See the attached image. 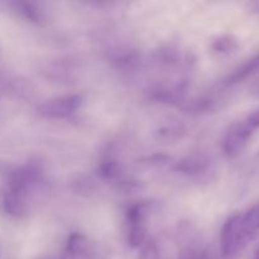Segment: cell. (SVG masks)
Here are the masks:
<instances>
[{
    "mask_svg": "<svg viewBox=\"0 0 259 259\" xmlns=\"http://www.w3.org/2000/svg\"><path fill=\"white\" fill-rule=\"evenodd\" d=\"M247 245L240 229V214L233 215L224 223L220 233V258L238 259Z\"/></svg>",
    "mask_w": 259,
    "mask_h": 259,
    "instance_id": "1",
    "label": "cell"
},
{
    "mask_svg": "<svg viewBox=\"0 0 259 259\" xmlns=\"http://www.w3.org/2000/svg\"><path fill=\"white\" fill-rule=\"evenodd\" d=\"M82 105L80 95H66L50 99L38 106V114L48 119H63L75 114Z\"/></svg>",
    "mask_w": 259,
    "mask_h": 259,
    "instance_id": "2",
    "label": "cell"
},
{
    "mask_svg": "<svg viewBox=\"0 0 259 259\" xmlns=\"http://www.w3.org/2000/svg\"><path fill=\"white\" fill-rule=\"evenodd\" d=\"M254 129L247 121H239L230 126L223 139V151L229 158L239 156L243 149L248 146Z\"/></svg>",
    "mask_w": 259,
    "mask_h": 259,
    "instance_id": "3",
    "label": "cell"
},
{
    "mask_svg": "<svg viewBox=\"0 0 259 259\" xmlns=\"http://www.w3.org/2000/svg\"><path fill=\"white\" fill-rule=\"evenodd\" d=\"M257 73H259V53L252 56L247 61L240 63L238 67H235L233 72L229 73L228 77L225 78V85H235V83L242 82Z\"/></svg>",
    "mask_w": 259,
    "mask_h": 259,
    "instance_id": "4",
    "label": "cell"
},
{
    "mask_svg": "<svg viewBox=\"0 0 259 259\" xmlns=\"http://www.w3.org/2000/svg\"><path fill=\"white\" fill-rule=\"evenodd\" d=\"M88 238L81 233H72L66 242L63 253L58 259H82L88 252Z\"/></svg>",
    "mask_w": 259,
    "mask_h": 259,
    "instance_id": "5",
    "label": "cell"
},
{
    "mask_svg": "<svg viewBox=\"0 0 259 259\" xmlns=\"http://www.w3.org/2000/svg\"><path fill=\"white\" fill-rule=\"evenodd\" d=\"M240 229L248 244L259 234V205H254L247 212L240 214Z\"/></svg>",
    "mask_w": 259,
    "mask_h": 259,
    "instance_id": "6",
    "label": "cell"
},
{
    "mask_svg": "<svg viewBox=\"0 0 259 259\" xmlns=\"http://www.w3.org/2000/svg\"><path fill=\"white\" fill-rule=\"evenodd\" d=\"M210 166V161L204 154H192L181 159L176 164V169L179 172L186 175H200L206 171Z\"/></svg>",
    "mask_w": 259,
    "mask_h": 259,
    "instance_id": "7",
    "label": "cell"
},
{
    "mask_svg": "<svg viewBox=\"0 0 259 259\" xmlns=\"http://www.w3.org/2000/svg\"><path fill=\"white\" fill-rule=\"evenodd\" d=\"M126 240L132 248H139L147 242V223H126Z\"/></svg>",
    "mask_w": 259,
    "mask_h": 259,
    "instance_id": "8",
    "label": "cell"
},
{
    "mask_svg": "<svg viewBox=\"0 0 259 259\" xmlns=\"http://www.w3.org/2000/svg\"><path fill=\"white\" fill-rule=\"evenodd\" d=\"M185 136V129L179 125H166L154 132V139L161 143H175Z\"/></svg>",
    "mask_w": 259,
    "mask_h": 259,
    "instance_id": "9",
    "label": "cell"
},
{
    "mask_svg": "<svg viewBox=\"0 0 259 259\" xmlns=\"http://www.w3.org/2000/svg\"><path fill=\"white\" fill-rule=\"evenodd\" d=\"M211 48L214 52L219 53V55H233L239 48V43H238L237 38L233 35H222V37L217 38L212 42Z\"/></svg>",
    "mask_w": 259,
    "mask_h": 259,
    "instance_id": "10",
    "label": "cell"
},
{
    "mask_svg": "<svg viewBox=\"0 0 259 259\" xmlns=\"http://www.w3.org/2000/svg\"><path fill=\"white\" fill-rule=\"evenodd\" d=\"M18 7H19L20 13L35 24H40L46 20L45 12L35 3H19Z\"/></svg>",
    "mask_w": 259,
    "mask_h": 259,
    "instance_id": "11",
    "label": "cell"
},
{
    "mask_svg": "<svg viewBox=\"0 0 259 259\" xmlns=\"http://www.w3.org/2000/svg\"><path fill=\"white\" fill-rule=\"evenodd\" d=\"M99 174H100V176L103 177V179L111 180V181H113V180L120 179L121 168L118 164V162L109 159V161L103 162V163L100 164V167H99Z\"/></svg>",
    "mask_w": 259,
    "mask_h": 259,
    "instance_id": "12",
    "label": "cell"
},
{
    "mask_svg": "<svg viewBox=\"0 0 259 259\" xmlns=\"http://www.w3.org/2000/svg\"><path fill=\"white\" fill-rule=\"evenodd\" d=\"M141 259H159V249L157 247L156 242H153V240H147L142 245Z\"/></svg>",
    "mask_w": 259,
    "mask_h": 259,
    "instance_id": "13",
    "label": "cell"
},
{
    "mask_svg": "<svg viewBox=\"0 0 259 259\" xmlns=\"http://www.w3.org/2000/svg\"><path fill=\"white\" fill-rule=\"evenodd\" d=\"M200 253L194 245H187V247L182 248L181 252L179 253V258L177 259H199Z\"/></svg>",
    "mask_w": 259,
    "mask_h": 259,
    "instance_id": "14",
    "label": "cell"
},
{
    "mask_svg": "<svg viewBox=\"0 0 259 259\" xmlns=\"http://www.w3.org/2000/svg\"><path fill=\"white\" fill-rule=\"evenodd\" d=\"M146 161L148 164L159 166V164L166 163V162L168 161V157L163 156V154H153V156H151V157H147Z\"/></svg>",
    "mask_w": 259,
    "mask_h": 259,
    "instance_id": "15",
    "label": "cell"
},
{
    "mask_svg": "<svg viewBox=\"0 0 259 259\" xmlns=\"http://www.w3.org/2000/svg\"><path fill=\"white\" fill-rule=\"evenodd\" d=\"M245 121H247L253 129H258L259 128V109L253 111V113L248 116V119Z\"/></svg>",
    "mask_w": 259,
    "mask_h": 259,
    "instance_id": "16",
    "label": "cell"
},
{
    "mask_svg": "<svg viewBox=\"0 0 259 259\" xmlns=\"http://www.w3.org/2000/svg\"><path fill=\"white\" fill-rule=\"evenodd\" d=\"M199 259H218V258L217 255H215L214 250L210 249V248H206V249H204L201 253H200Z\"/></svg>",
    "mask_w": 259,
    "mask_h": 259,
    "instance_id": "17",
    "label": "cell"
},
{
    "mask_svg": "<svg viewBox=\"0 0 259 259\" xmlns=\"http://www.w3.org/2000/svg\"><path fill=\"white\" fill-rule=\"evenodd\" d=\"M253 7H254L255 12H259V3H254V4H253Z\"/></svg>",
    "mask_w": 259,
    "mask_h": 259,
    "instance_id": "18",
    "label": "cell"
},
{
    "mask_svg": "<svg viewBox=\"0 0 259 259\" xmlns=\"http://www.w3.org/2000/svg\"><path fill=\"white\" fill-rule=\"evenodd\" d=\"M253 259H259V250H258V252H257V254L254 255V258H253Z\"/></svg>",
    "mask_w": 259,
    "mask_h": 259,
    "instance_id": "19",
    "label": "cell"
}]
</instances>
